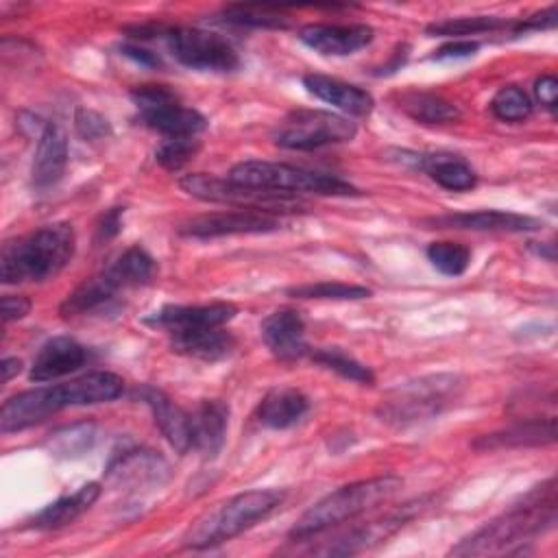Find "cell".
Wrapping results in <instances>:
<instances>
[{
    "label": "cell",
    "mask_w": 558,
    "mask_h": 558,
    "mask_svg": "<svg viewBox=\"0 0 558 558\" xmlns=\"http://www.w3.org/2000/svg\"><path fill=\"white\" fill-rule=\"evenodd\" d=\"M530 251H534L538 257H545L547 262L556 259V246L551 242H530Z\"/></svg>",
    "instance_id": "7dc6e473"
},
{
    "label": "cell",
    "mask_w": 558,
    "mask_h": 558,
    "mask_svg": "<svg viewBox=\"0 0 558 558\" xmlns=\"http://www.w3.org/2000/svg\"><path fill=\"white\" fill-rule=\"evenodd\" d=\"M490 111L504 122H521L532 113V98L519 85H506L493 96Z\"/></svg>",
    "instance_id": "e575fe53"
},
{
    "label": "cell",
    "mask_w": 558,
    "mask_h": 558,
    "mask_svg": "<svg viewBox=\"0 0 558 558\" xmlns=\"http://www.w3.org/2000/svg\"><path fill=\"white\" fill-rule=\"evenodd\" d=\"M113 268V272L120 277V281L124 283V288H135V286H144L148 281H153L157 266L155 259L150 257V253L146 248H142L140 244L126 248L116 262L109 264Z\"/></svg>",
    "instance_id": "f546056e"
},
{
    "label": "cell",
    "mask_w": 558,
    "mask_h": 558,
    "mask_svg": "<svg viewBox=\"0 0 558 558\" xmlns=\"http://www.w3.org/2000/svg\"><path fill=\"white\" fill-rule=\"evenodd\" d=\"M401 488V477L397 475H379L371 480L351 482L347 486H340L318 499L312 508H307L301 519L292 525L290 538L292 541H305L312 536H318L340 523H347L379 504L390 501Z\"/></svg>",
    "instance_id": "3957f363"
},
{
    "label": "cell",
    "mask_w": 558,
    "mask_h": 558,
    "mask_svg": "<svg viewBox=\"0 0 558 558\" xmlns=\"http://www.w3.org/2000/svg\"><path fill=\"white\" fill-rule=\"evenodd\" d=\"M425 225L440 227V229H473V231H508V233H523L536 231L543 222L534 216L514 214V211H499V209H480V211H460V214H445L423 220Z\"/></svg>",
    "instance_id": "9a60e30c"
},
{
    "label": "cell",
    "mask_w": 558,
    "mask_h": 558,
    "mask_svg": "<svg viewBox=\"0 0 558 558\" xmlns=\"http://www.w3.org/2000/svg\"><path fill=\"white\" fill-rule=\"evenodd\" d=\"M414 163L421 170H425L440 187L451 192H466L477 181L473 168L458 155H449V153L414 155Z\"/></svg>",
    "instance_id": "83f0119b"
},
{
    "label": "cell",
    "mask_w": 558,
    "mask_h": 558,
    "mask_svg": "<svg viewBox=\"0 0 558 558\" xmlns=\"http://www.w3.org/2000/svg\"><path fill=\"white\" fill-rule=\"evenodd\" d=\"M310 357L316 364L338 373L344 379H351V381H357V384H373L375 381L373 371L368 366H364L362 362H357L347 351H342L340 347H320V349L312 351Z\"/></svg>",
    "instance_id": "4dcf8cb0"
},
{
    "label": "cell",
    "mask_w": 558,
    "mask_h": 558,
    "mask_svg": "<svg viewBox=\"0 0 558 558\" xmlns=\"http://www.w3.org/2000/svg\"><path fill=\"white\" fill-rule=\"evenodd\" d=\"M133 397L150 408L157 427L161 429L166 440L179 453H185L192 449V445H190V412L181 410L163 390L148 386V384L137 386L133 390Z\"/></svg>",
    "instance_id": "ac0fdd59"
},
{
    "label": "cell",
    "mask_w": 558,
    "mask_h": 558,
    "mask_svg": "<svg viewBox=\"0 0 558 558\" xmlns=\"http://www.w3.org/2000/svg\"><path fill=\"white\" fill-rule=\"evenodd\" d=\"M231 181L257 190L268 192H286V194H318V196H355L360 194L357 187L351 183L314 170H305L290 163L277 161H262V159H246L235 163L229 174Z\"/></svg>",
    "instance_id": "8992f818"
},
{
    "label": "cell",
    "mask_w": 558,
    "mask_h": 558,
    "mask_svg": "<svg viewBox=\"0 0 558 558\" xmlns=\"http://www.w3.org/2000/svg\"><path fill=\"white\" fill-rule=\"evenodd\" d=\"M310 410V399L296 388H275L270 390L257 408V418L270 429H286L296 425Z\"/></svg>",
    "instance_id": "4316f807"
},
{
    "label": "cell",
    "mask_w": 558,
    "mask_h": 558,
    "mask_svg": "<svg viewBox=\"0 0 558 558\" xmlns=\"http://www.w3.org/2000/svg\"><path fill=\"white\" fill-rule=\"evenodd\" d=\"M181 190L187 192L190 196H196L201 201H211V203H227L240 209H253V211H264V214H286V211H299L303 203L294 194L286 192H268V190H257L248 185H240L235 181L220 179L214 174H185L179 181Z\"/></svg>",
    "instance_id": "ba28073f"
},
{
    "label": "cell",
    "mask_w": 558,
    "mask_h": 558,
    "mask_svg": "<svg viewBox=\"0 0 558 558\" xmlns=\"http://www.w3.org/2000/svg\"><path fill=\"white\" fill-rule=\"evenodd\" d=\"M408 59V46H399L392 54V61L388 65L381 68V74H388V72H395L399 65H403V61Z\"/></svg>",
    "instance_id": "c3c4849f"
},
{
    "label": "cell",
    "mask_w": 558,
    "mask_h": 558,
    "mask_svg": "<svg viewBox=\"0 0 558 558\" xmlns=\"http://www.w3.org/2000/svg\"><path fill=\"white\" fill-rule=\"evenodd\" d=\"M0 371H2V381L7 384L9 379H13L22 371V362L17 357H4L0 362Z\"/></svg>",
    "instance_id": "bcb514c9"
},
{
    "label": "cell",
    "mask_w": 558,
    "mask_h": 558,
    "mask_svg": "<svg viewBox=\"0 0 558 558\" xmlns=\"http://www.w3.org/2000/svg\"><path fill=\"white\" fill-rule=\"evenodd\" d=\"M201 142L196 137H163V142L155 150L157 163L166 170H181L194 155L198 153Z\"/></svg>",
    "instance_id": "8d00e7d4"
},
{
    "label": "cell",
    "mask_w": 558,
    "mask_h": 558,
    "mask_svg": "<svg viewBox=\"0 0 558 558\" xmlns=\"http://www.w3.org/2000/svg\"><path fill=\"white\" fill-rule=\"evenodd\" d=\"M303 85L316 98H320L351 116H368L375 105L373 96L366 89L344 83L340 78L325 76V74H305Z\"/></svg>",
    "instance_id": "603a6c76"
},
{
    "label": "cell",
    "mask_w": 558,
    "mask_h": 558,
    "mask_svg": "<svg viewBox=\"0 0 558 558\" xmlns=\"http://www.w3.org/2000/svg\"><path fill=\"white\" fill-rule=\"evenodd\" d=\"M166 473H168L166 460L148 449L124 451L116 456L107 466V475L122 484H153V482H161Z\"/></svg>",
    "instance_id": "484cf974"
},
{
    "label": "cell",
    "mask_w": 558,
    "mask_h": 558,
    "mask_svg": "<svg viewBox=\"0 0 558 558\" xmlns=\"http://www.w3.org/2000/svg\"><path fill=\"white\" fill-rule=\"evenodd\" d=\"M399 107L423 124H445L460 118V109L451 100L432 92H408L401 96Z\"/></svg>",
    "instance_id": "f1b7e54d"
},
{
    "label": "cell",
    "mask_w": 558,
    "mask_h": 558,
    "mask_svg": "<svg viewBox=\"0 0 558 558\" xmlns=\"http://www.w3.org/2000/svg\"><path fill=\"white\" fill-rule=\"evenodd\" d=\"M357 126L338 113L323 109L290 111L272 131V142L290 150H314L329 144L351 142Z\"/></svg>",
    "instance_id": "9c48e42d"
},
{
    "label": "cell",
    "mask_w": 558,
    "mask_h": 558,
    "mask_svg": "<svg viewBox=\"0 0 558 558\" xmlns=\"http://www.w3.org/2000/svg\"><path fill=\"white\" fill-rule=\"evenodd\" d=\"M299 39L320 54L344 57L368 46L373 28L366 24H307L299 31Z\"/></svg>",
    "instance_id": "2e32d148"
},
{
    "label": "cell",
    "mask_w": 558,
    "mask_h": 558,
    "mask_svg": "<svg viewBox=\"0 0 558 558\" xmlns=\"http://www.w3.org/2000/svg\"><path fill=\"white\" fill-rule=\"evenodd\" d=\"M122 54H126L129 59H133L140 65H146V68L161 65V59L155 52H150V50H146V48H142L137 44H124L122 46Z\"/></svg>",
    "instance_id": "f6af8a7d"
},
{
    "label": "cell",
    "mask_w": 558,
    "mask_h": 558,
    "mask_svg": "<svg viewBox=\"0 0 558 558\" xmlns=\"http://www.w3.org/2000/svg\"><path fill=\"white\" fill-rule=\"evenodd\" d=\"M373 292L364 286L355 283H340V281H318V283H303L288 288V296L294 299H333V301H347V299H368Z\"/></svg>",
    "instance_id": "836d02e7"
},
{
    "label": "cell",
    "mask_w": 558,
    "mask_h": 558,
    "mask_svg": "<svg viewBox=\"0 0 558 558\" xmlns=\"http://www.w3.org/2000/svg\"><path fill=\"white\" fill-rule=\"evenodd\" d=\"M92 438H94V427L89 423L70 425L52 434L50 449L59 456H76L92 445Z\"/></svg>",
    "instance_id": "74e56055"
},
{
    "label": "cell",
    "mask_w": 558,
    "mask_h": 558,
    "mask_svg": "<svg viewBox=\"0 0 558 558\" xmlns=\"http://www.w3.org/2000/svg\"><path fill=\"white\" fill-rule=\"evenodd\" d=\"M270 353L281 362H296L310 353L305 342V320L296 310H277L259 325Z\"/></svg>",
    "instance_id": "5bb4252c"
},
{
    "label": "cell",
    "mask_w": 558,
    "mask_h": 558,
    "mask_svg": "<svg viewBox=\"0 0 558 558\" xmlns=\"http://www.w3.org/2000/svg\"><path fill=\"white\" fill-rule=\"evenodd\" d=\"M98 495H100V484L98 482L83 484L72 495H63L57 501L44 506L28 521V525L35 527V530H59V527L72 523L74 519H78L85 510H89L94 506V501L98 499Z\"/></svg>",
    "instance_id": "d4e9b609"
},
{
    "label": "cell",
    "mask_w": 558,
    "mask_h": 558,
    "mask_svg": "<svg viewBox=\"0 0 558 558\" xmlns=\"http://www.w3.org/2000/svg\"><path fill=\"white\" fill-rule=\"evenodd\" d=\"M477 48H480L477 41H471V39H453V41L440 46V48L434 52V59H462V57L475 54Z\"/></svg>",
    "instance_id": "7bdbcfd3"
},
{
    "label": "cell",
    "mask_w": 558,
    "mask_h": 558,
    "mask_svg": "<svg viewBox=\"0 0 558 558\" xmlns=\"http://www.w3.org/2000/svg\"><path fill=\"white\" fill-rule=\"evenodd\" d=\"M31 310V301L20 294H4L2 296V320L11 323L17 318H24Z\"/></svg>",
    "instance_id": "ee69618b"
},
{
    "label": "cell",
    "mask_w": 558,
    "mask_h": 558,
    "mask_svg": "<svg viewBox=\"0 0 558 558\" xmlns=\"http://www.w3.org/2000/svg\"><path fill=\"white\" fill-rule=\"evenodd\" d=\"M87 362V349L70 336H54L41 344L33 357L28 377L33 381H50L78 371Z\"/></svg>",
    "instance_id": "d6986e66"
},
{
    "label": "cell",
    "mask_w": 558,
    "mask_h": 558,
    "mask_svg": "<svg viewBox=\"0 0 558 558\" xmlns=\"http://www.w3.org/2000/svg\"><path fill=\"white\" fill-rule=\"evenodd\" d=\"M556 440V416L545 418H525L506 429L484 434L473 440L475 449H506V447H536L551 445Z\"/></svg>",
    "instance_id": "7402d4cb"
},
{
    "label": "cell",
    "mask_w": 558,
    "mask_h": 558,
    "mask_svg": "<svg viewBox=\"0 0 558 558\" xmlns=\"http://www.w3.org/2000/svg\"><path fill=\"white\" fill-rule=\"evenodd\" d=\"M556 7L551 4L549 9L541 11V13H534L525 20H519V22H512V33L514 35H525L530 31H543V28H554L556 26Z\"/></svg>",
    "instance_id": "ab89813d"
},
{
    "label": "cell",
    "mask_w": 558,
    "mask_h": 558,
    "mask_svg": "<svg viewBox=\"0 0 558 558\" xmlns=\"http://www.w3.org/2000/svg\"><path fill=\"white\" fill-rule=\"evenodd\" d=\"M74 126L83 140H105L111 135L109 120L94 109H78L74 116Z\"/></svg>",
    "instance_id": "f35d334b"
},
{
    "label": "cell",
    "mask_w": 558,
    "mask_h": 558,
    "mask_svg": "<svg viewBox=\"0 0 558 558\" xmlns=\"http://www.w3.org/2000/svg\"><path fill=\"white\" fill-rule=\"evenodd\" d=\"M229 408L220 399H203L190 412V445L203 458H216L225 445Z\"/></svg>",
    "instance_id": "44dd1931"
},
{
    "label": "cell",
    "mask_w": 558,
    "mask_h": 558,
    "mask_svg": "<svg viewBox=\"0 0 558 558\" xmlns=\"http://www.w3.org/2000/svg\"><path fill=\"white\" fill-rule=\"evenodd\" d=\"M122 216H124V207H111L107 209L100 220L96 222V240L98 242H107L111 238H116L122 229Z\"/></svg>",
    "instance_id": "60d3db41"
},
{
    "label": "cell",
    "mask_w": 558,
    "mask_h": 558,
    "mask_svg": "<svg viewBox=\"0 0 558 558\" xmlns=\"http://www.w3.org/2000/svg\"><path fill=\"white\" fill-rule=\"evenodd\" d=\"M220 22L233 26H255V28H288L290 17L272 7L257 4H235L222 11Z\"/></svg>",
    "instance_id": "1f68e13d"
},
{
    "label": "cell",
    "mask_w": 558,
    "mask_h": 558,
    "mask_svg": "<svg viewBox=\"0 0 558 558\" xmlns=\"http://www.w3.org/2000/svg\"><path fill=\"white\" fill-rule=\"evenodd\" d=\"M124 290V283L120 277L113 272L111 266L102 268L94 277L85 279L81 286H76L65 301L61 303L59 312L63 318H74V316H87L94 312H100L102 307H109L116 301V294Z\"/></svg>",
    "instance_id": "ffe728a7"
},
{
    "label": "cell",
    "mask_w": 558,
    "mask_h": 558,
    "mask_svg": "<svg viewBox=\"0 0 558 558\" xmlns=\"http://www.w3.org/2000/svg\"><path fill=\"white\" fill-rule=\"evenodd\" d=\"M508 26H512V22L497 15H471V17H451V20L434 22L425 31L429 35H440V37H464V35L490 33Z\"/></svg>",
    "instance_id": "d6a6232c"
},
{
    "label": "cell",
    "mask_w": 558,
    "mask_h": 558,
    "mask_svg": "<svg viewBox=\"0 0 558 558\" xmlns=\"http://www.w3.org/2000/svg\"><path fill=\"white\" fill-rule=\"evenodd\" d=\"M462 390L464 381L453 373H436L410 379L388 390V395L377 405V416L392 427L429 421L442 414L447 408L456 405V401L462 397Z\"/></svg>",
    "instance_id": "5b68a950"
},
{
    "label": "cell",
    "mask_w": 558,
    "mask_h": 558,
    "mask_svg": "<svg viewBox=\"0 0 558 558\" xmlns=\"http://www.w3.org/2000/svg\"><path fill=\"white\" fill-rule=\"evenodd\" d=\"M283 497V490L277 488H257L233 495L201 514L183 534V545L192 549H207L231 541L277 510Z\"/></svg>",
    "instance_id": "277c9868"
},
{
    "label": "cell",
    "mask_w": 558,
    "mask_h": 558,
    "mask_svg": "<svg viewBox=\"0 0 558 558\" xmlns=\"http://www.w3.org/2000/svg\"><path fill=\"white\" fill-rule=\"evenodd\" d=\"M534 94H536V100L543 107L554 111L556 109V100H558V81H556V76L554 74H543L541 78H536Z\"/></svg>",
    "instance_id": "b9f144b4"
},
{
    "label": "cell",
    "mask_w": 558,
    "mask_h": 558,
    "mask_svg": "<svg viewBox=\"0 0 558 558\" xmlns=\"http://www.w3.org/2000/svg\"><path fill=\"white\" fill-rule=\"evenodd\" d=\"M76 235L70 222L44 225L37 231L11 240L0 253L2 283L46 281L61 272L74 255Z\"/></svg>",
    "instance_id": "7a4b0ae2"
},
{
    "label": "cell",
    "mask_w": 558,
    "mask_h": 558,
    "mask_svg": "<svg viewBox=\"0 0 558 558\" xmlns=\"http://www.w3.org/2000/svg\"><path fill=\"white\" fill-rule=\"evenodd\" d=\"M170 54L185 68L201 72H233L240 65V57L231 41L218 33L203 28H155Z\"/></svg>",
    "instance_id": "30bf717a"
},
{
    "label": "cell",
    "mask_w": 558,
    "mask_h": 558,
    "mask_svg": "<svg viewBox=\"0 0 558 558\" xmlns=\"http://www.w3.org/2000/svg\"><path fill=\"white\" fill-rule=\"evenodd\" d=\"M68 163V135L61 124L46 122L37 135V148L31 166V183L35 190L52 187Z\"/></svg>",
    "instance_id": "e0dca14e"
},
{
    "label": "cell",
    "mask_w": 558,
    "mask_h": 558,
    "mask_svg": "<svg viewBox=\"0 0 558 558\" xmlns=\"http://www.w3.org/2000/svg\"><path fill=\"white\" fill-rule=\"evenodd\" d=\"M238 314V307L231 303H205V305H166L153 312L146 323L161 327L168 333L222 327Z\"/></svg>",
    "instance_id": "4fadbf2b"
},
{
    "label": "cell",
    "mask_w": 558,
    "mask_h": 558,
    "mask_svg": "<svg viewBox=\"0 0 558 558\" xmlns=\"http://www.w3.org/2000/svg\"><path fill=\"white\" fill-rule=\"evenodd\" d=\"M172 351L203 360V362H218L235 349V338L225 331L222 327H205V329H190L170 333Z\"/></svg>",
    "instance_id": "cb8c5ba5"
},
{
    "label": "cell",
    "mask_w": 558,
    "mask_h": 558,
    "mask_svg": "<svg viewBox=\"0 0 558 558\" xmlns=\"http://www.w3.org/2000/svg\"><path fill=\"white\" fill-rule=\"evenodd\" d=\"M281 227V220L272 214L240 209L196 216L179 227L181 235L190 238H220V235H246V233H270Z\"/></svg>",
    "instance_id": "7c38bea8"
},
{
    "label": "cell",
    "mask_w": 558,
    "mask_h": 558,
    "mask_svg": "<svg viewBox=\"0 0 558 558\" xmlns=\"http://www.w3.org/2000/svg\"><path fill=\"white\" fill-rule=\"evenodd\" d=\"M131 100L137 120L163 137H198L207 126L205 116L185 107L166 85H137L131 89Z\"/></svg>",
    "instance_id": "52a82bcc"
},
{
    "label": "cell",
    "mask_w": 558,
    "mask_h": 558,
    "mask_svg": "<svg viewBox=\"0 0 558 558\" xmlns=\"http://www.w3.org/2000/svg\"><path fill=\"white\" fill-rule=\"evenodd\" d=\"M556 480L549 477L541 486L532 488L521 504L488 521L469 538L451 547V556H493L514 554L534 536L545 534L556 523Z\"/></svg>",
    "instance_id": "6da1fadb"
},
{
    "label": "cell",
    "mask_w": 558,
    "mask_h": 558,
    "mask_svg": "<svg viewBox=\"0 0 558 558\" xmlns=\"http://www.w3.org/2000/svg\"><path fill=\"white\" fill-rule=\"evenodd\" d=\"M70 405H74V403H72L68 381L59 384V386L24 390L20 395L9 397L2 403L0 429H2V434L22 432L26 427H33V425L46 421L48 416H52L59 410L70 408Z\"/></svg>",
    "instance_id": "8fae6325"
},
{
    "label": "cell",
    "mask_w": 558,
    "mask_h": 558,
    "mask_svg": "<svg viewBox=\"0 0 558 558\" xmlns=\"http://www.w3.org/2000/svg\"><path fill=\"white\" fill-rule=\"evenodd\" d=\"M427 259L442 275L458 277L469 268L471 251H469V246H464L460 242H432L427 246Z\"/></svg>",
    "instance_id": "d590c367"
}]
</instances>
